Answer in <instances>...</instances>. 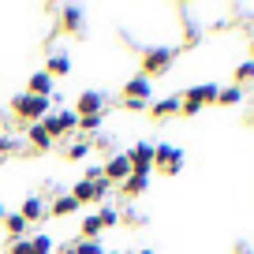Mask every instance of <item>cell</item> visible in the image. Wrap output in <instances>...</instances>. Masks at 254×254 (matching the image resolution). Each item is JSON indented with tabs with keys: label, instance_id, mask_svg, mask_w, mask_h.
Here are the masks:
<instances>
[{
	"label": "cell",
	"instance_id": "obj_4",
	"mask_svg": "<svg viewBox=\"0 0 254 254\" xmlns=\"http://www.w3.org/2000/svg\"><path fill=\"white\" fill-rule=\"evenodd\" d=\"M41 127H45V135L56 142V138L75 135V127H79V116H75L71 109H56V112H49V116L41 120Z\"/></svg>",
	"mask_w": 254,
	"mask_h": 254
},
{
	"label": "cell",
	"instance_id": "obj_19",
	"mask_svg": "<svg viewBox=\"0 0 254 254\" xmlns=\"http://www.w3.org/2000/svg\"><path fill=\"white\" fill-rule=\"evenodd\" d=\"M232 86H254V60H239L236 67H232Z\"/></svg>",
	"mask_w": 254,
	"mask_h": 254
},
{
	"label": "cell",
	"instance_id": "obj_21",
	"mask_svg": "<svg viewBox=\"0 0 254 254\" xmlns=\"http://www.w3.org/2000/svg\"><path fill=\"white\" fill-rule=\"evenodd\" d=\"M90 153H94V150H90V138H82V135L64 146V157H67V161H86Z\"/></svg>",
	"mask_w": 254,
	"mask_h": 254
},
{
	"label": "cell",
	"instance_id": "obj_5",
	"mask_svg": "<svg viewBox=\"0 0 254 254\" xmlns=\"http://www.w3.org/2000/svg\"><path fill=\"white\" fill-rule=\"evenodd\" d=\"M127 165H131V176H153V142L150 138H138L127 150Z\"/></svg>",
	"mask_w": 254,
	"mask_h": 254
},
{
	"label": "cell",
	"instance_id": "obj_2",
	"mask_svg": "<svg viewBox=\"0 0 254 254\" xmlns=\"http://www.w3.org/2000/svg\"><path fill=\"white\" fill-rule=\"evenodd\" d=\"M176 56H180V49L172 45H150L142 49V56H138V75L142 79H161V75H168V67L176 64Z\"/></svg>",
	"mask_w": 254,
	"mask_h": 254
},
{
	"label": "cell",
	"instance_id": "obj_34",
	"mask_svg": "<svg viewBox=\"0 0 254 254\" xmlns=\"http://www.w3.org/2000/svg\"><path fill=\"white\" fill-rule=\"evenodd\" d=\"M56 254H79V251H75V243H67V247H60Z\"/></svg>",
	"mask_w": 254,
	"mask_h": 254
},
{
	"label": "cell",
	"instance_id": "obj_28",
	"mask_svg": "<svg viewBox=\"0 0 254 254\" xmlns=\"http://www.w3.org/2000/svg\"><path fill=\"white\" fill-rule=\"evenodd\" d=\"M75 251L79 254H105V247H101V239H90V243L86 239H75Z\"/></svg>",
	"mask_w": 254,
	"mask_h": 254
},
{
	"label": "cell",
	"instance_id": "obj_1",
	"mask_svg": "<svg viewBox=\"0 0 254 254\" xmlns=\"http://www.w3.org/2000/svg\"><path fill=\"white\" fill-rule=\"evenodd\" d=\"M8 109H11V120H15L19 127H34V124H41V120L49 116V97H34V94H15L8 101Z\"/></svg>",
	"mask_w": 254,
	"mask_h": 254
},
{
	"label": "cell",
	"instance_id": "obj_3",
	"mask_svg": "<svg viewBox=\"0 0 254 254\" xmlns=\"http://www.w3.org/2000/svg\"><path fill=\"white\" fill-rule=\"evenodd\" d=\"M153 172L180 176L183 172V150L172 146V142H153Z\"/></svg>",
	"mask_w": 254,
	"mask_h": 254
},
{
	"label": "cell",
	"instance_id": "obj_37",
	"mask_svg": "<svg viewBox=\"0 0 254 254\" xmlns=\"http://www.w3.org/2000/svg\"><path fill=\"white\" fill-rule=\"evenodd\" d=\"M4 217H8V209H4V202H0V221H4Z\"/></svg>",
	"mask_w": 254,
	"mask_h": 254
},
{
	"label": "cell",
	"instance_id": "obj_17",
	"mask_svg": "<svg viewBox=\"0 0 254 254\" xmlns=\"http://www.w3.org/2000/svg\"><path fill=\"white\" fill-rule=\"evenodd\" d=\"M146 190H150V176H127V180L120 183V194H124V198H138Z\"/></svg>",
	"mask_w": 254,
	"mask_h": 254
},
{
	"label": "cell",
	"instance_id": "obj_18",
	"mask_svg": "<svg viewBox=\"0 0 254 254\" xmlns=\"http://www.w3.org/2000/svg\"><path fill=\"white\" fill-rule=\"evenodd\" d=\"M67 194H71L79 206H94V202H97V190H94V183H90V180H75V187L67 190Z\"/></svg>",
	"mask_w": 254,
	"mask_h": 254
},
{
	"label": "cell",
	"instance_id": "obj_31",
	"mask_svg": "<svg viewBox=\"0 0 254 254\" xmlns=\"http://www.w3.org/2000/svg\"><path fill=\"white\" fill-rule=\"evenodd\" d=\"M94 190H97V202H105V198L112 194V183H109V180H97V183H94Z\"/></svg>",
	"mask_w": 254,
	"mask_h": 254
},
{
	"label": "cell",
	"instance_id": "obj_9",
	"mask_svg": "<svg viewBox=\"0 0 254 254\" xmlns=\"http://www.w3.org/2000/svg\"><path fill=\"white\" fill-rule=\"evenodd\" d=\"M150 94H153V82L142 79V75H135V79H127L124 90H120V101H146L150 105Z\"/></svg>",
	"mask_w": 254,
	"mask_h": 254
},
{
	"label": "cell",
	"instance_id": "obj_38",
	"mask_svg": "<svg viewBox=\"0 0 254 254\" xmlns=\"http://www.w3.org/2000/svg\"><path fill=\"white\" fill-rule=\"evenodd\" d=\"M135 254H153V251H135Z\"/></svg>",
	"mask_w": 254,
	"mask_h": 254
},
{
	"label": "cell",
	"instance_id": "obj_20",
	"mask_svg": "<svg viewBox=\"0 0 254 254\" xmlns=\"http://www.w3.org/2000/svg\"><path fill=\"white\" fill-rule=\"evenodd\" d=\"M236 105H243V90H239V86L228 82V86L217 90V105H213V109H236Z\"/></svg>",
	"mask_w": 254,
	"mask_h": 254
},
{
	"label": "cell",
	"instance_id": "obj_6",
	"mask_svg": "<svg viewBox=\"0 0 254 254\" xmlns=\"http://www.w3.org/2000/svg\"><path fill=\"white\" fill-rule=\"evenodd\" d=\"M60 34H67V38H82V34H86V11L75 8V4L60 8Z\"/></svg>",
	"mask_w": 254,
	"mask_h": 254
},
{
	"label": "cell",
	"instance_id": "obj_30",
	"mask_svg": "<svg viewBox=\"0 0 254 254\" xmlns=\"http://www.w3.org/2000/svg\"><path fill=\"white\" fill-rule=\"evenodd\" d=\"M90 150H97V153H109V150H112V138L101 131V135H94V138H90Z\"/></svg>",
	"mask_w": 254,
	"mask_h": 254
},
{
	"label": "cell",
	"instance_id": "obj_25",
	"mask_svg": "<svg viewBox=\"0 0 254 254\" xmlns=\"http://www.w3.org/2000/svg\"><path fill=\"white\" fill-rule=\"evenodd\" d=\"M30 243H34V254H56V243H53L49 232H34Z\"/></svg>",
	"mask_w": 254,
	"mask_h": 254
},
{
	"label": "cell",
	"instance_id": "obj_22",
	"mask_svg": "<svg viewBox=\"0 0 254 254\" xmlns=\"http://www.w3.org/2000/svg\"><path fill=\"white\" fill-rule=\"evenodd\" d=\"M0 224H4V232H8V239H26V228H30V224H26V221H23V217H19V213H8V217H4V221H0Z\"/></svg>",
	"mask_w": 254,
	"mask_h": 254
},
{
	"label": "cell",
	"instance_id": "obj_16",
	"mask_svg": "<svg viewBox=\"0 0 254 254\" xmlns=\"http://www.w3.org/2000/svg\"><path fill=\"white\" fill-rule=\"evenodd\" d=\"M26 146H30L34 153H49V150H53V138L45 135V127H41V124H34V127H26Z\"/></svg>",
	"mask_w": 254,
	"mask_h": 254
},
{
	"label": "cell",
	"instance_id": "obj_7",
	"mask_svg": "<svg viewBox=\"0 0 254 254\" xmlns=\"http://www.w3.org/2000/svg\"><path fill=\"white\" fill-rule=\"evenodd\" d=\"M101 176L112 183V187H120V183L131 176V165H127V153H109V157L101 161Z\"/></svg>",
	"mask_w": 254,
	"mask_h": 254
},
{
	"label": "cell",
	"instance_id": "obj_11",
	"mask_svg": "<svg viewBox=\"0 0 254 254\" xmlns=\"http://www.w3.org/2000/svg\"><path fill=\"white\" fill-rule=\"evenodd\" d=\"M45 75L49 79H64V75H71V56L64 53V49H56V53H49L45 56Z\"/></svg>",
	"mask_w": 254,
	"mask_h": 254
},
{
	"label": "cell",
	"instance_id": "obj_27",
	"mask_svg": "<svg viewBox=\"0 0 254 254\" xmlns=\"http://www.w3.org/2000/svg\"><path fill=\"white\" fill-rule=\"evenodd\" d=\"M19 150H23V138H15V135H0V157L19 153Z\"/></svg>",
	"mask_w": 254,
	"mask_h": 254
},
{
	"label": "cell",
	"instance_id": "obj_39",
	"mask_svg": "<svg viewBox=\"0 0 254 254\" xmlns=\"http://www.w3.org/2000/svg\"><path fill=\"white\" fill-rule=\"evenodd\" d=\"M105 254H112V251H105Z\"/></svg>",
	"mask_w": 254,
	"mask_h": 254
},
{
	"label": "cell",
	"instance_id": "obj_12",
	"mask_svg": "<svg viewBox=\"0 0 254 254\" xmlns=\"http://www.w3.org/2000/svg\"><path fill=\"white\" fill-rule=\"evenodd\" d=\"M217 90H221L217 82H202V86H190L183 97H190L198 109H213V105H217Z\"/></svg>",
	"mask_w": 254,
	"mask_h": 254
},
{
	"label": "cell",
	"instance_id": "obj_32",
	"mask_svg": "<svg viewBox=\"0 0 254 254\" xmlns=\"http://www.w3.org/2000/svg\"><path fill=\"white\" fill-rule=\"evenodd\" d=\"M120 224H142V213H138V209H127V213H120Z\"/></svg>",
	"mask_w": 254,
	"mask_h": 254
},
{
	"label": "cell",
	"instance_id": "obj_10",
	"mask_svg": "<svg viewBox=\"0 0 254 254\" xmlns=\"http://www.w3.org/2000/svg\"><path fill=\"white\" fill-rule=\"evenodd\" d=\"M146 116H150L153 124H161V120H172V116H180V97H176V94H168V97H157L153 105H146Z\"/></svg>",
	"mask_w": 254,
	"mask_h": 254
},
{
	"label": "cell",
	"instance_id": "obj_23",
	"mask_svg": "<svg viewBox=\"0 0 254 254\" xmlns=\"http://www.w3.org/2000/svg\"><path fill=\"white\" fill-rule=\"evenodd\" d=\"M101 127H105V116H79V131L82 138H94V135H101Z\"/></svg>",
	"mask_w": 254,
	"mask_h": 254
},
{
	"label": "cell",
	"instance_id": "obj_29",
	"mask_svg": "<svg viewBox=\"0 0 254 254\" xmlns=\"http://www.w3.org/2000/svg\"><path fill=\"white\" fill-rule=\"evenodd\" d=\"M4 254H34V243H30V236H26V239H11V243H8V251H4Z\"/></svg>",
	"mask_w": 254,
	"mask_h": 254
},
{
	"label": "cell",
	"instance_id": "obj_36",
	"mask_svg": "<svg viewBox=\"0 0 254 254\" xmlns=\"http://www.w3.org/2000/svg\"><path fill=\"white\" fill-rule=\"evenodd\" d=\"M247 127H254V109H251V112H247Z\"/></svg>",
	"mask_w": 254,
	"mask_h": 254
},
{
	"label": "cell",
	"instance_id": "obj_33",
	"mask_svg": "<svg viewBox=\"0 0 254 254\" xmlns=\"http://www.w3.org/2000/svg\"><path fill=\"white\" fill-rule=\"evenodd\" d=\"M124 112H146V101H120Z\"/></svg>",
	"mask_w": 254,
	"mask_h": 254
},
{
	"label": "cell",
	"instance_id": "obj_24",
	"mask_svg": "<svg viewBox=\"0 0 254 254\" xmlns=\"http://www.w3.org/2000/svg\"><path fill=\"white\" fill-rule=\"evenodd\" d=\"M101 221H97V213H90V217H82V224H79V239H86V243H90V239H101Z\"/></svg>",
	"mask_w": 254,
	"mask_h": 254
},
{
	"label": "cell",
	"instance_id": "obj_14",
	"mask_svg": "<svg viewBox=\"0 0 254 254\" xmlns=\"http://www.w3.org/2000/svg\"><path fill=\"white\" fill-rule=\"evenodd\" d=\"M19 217H23L26 224H38V221H45V198H38V194L23 198V206H19Z\"/></svg>",
	"mask_w": 254,
	"mask_h": 254
},
{
	"label": "cell",
	"instance_id": "obj_8",
	"mask_svg": "<svg viewBox=\"0 0 254 254\" xmlns=\"http://www.w3.org/2000/svg\"><path fill=\"white\" fill-rule=\"evenodd\" d=\"M75 116H105V94L101 90H82L75 97Z\"/></svg>",
	"mask_w": 254,
	"mask_h": 254
},
{
	"label": "cell",
	"instance_id": "obj_35",
	"mask_svg": "<svg viewBox=\"0 0 254 254\" xmlns=\"http://www.w3.org/2000/svg\"><path fill=\"white\" fill-rule=\"evenodd\" d=\"M247 53H251V56H247V60H254V38L247 41Z\"/></svg>",
	"mask_w": 254,
	"mask_h": 254
},
{
	"label": "cell",
	"instance_id": "obj_13",
	"mask_svg": "<svg viewBox=\"0 0 254 254\" xmlns=\"http://www.w3.org/2000/svg\"><path fill=\"white\" fill-rule=\"evenodd\" d=\"M71 213H79V202L71 194H60V198H53L45 206V217H56V221H64V217H71Z\"/></svg>",
	"mask_w": 254,
	"mask_h": 254
},
{
	"label": "cell",
	"instance_id": "obj_15",
	"mask_svg": "<svg viewBox=\"0 0 254 254\" xmlns=\"http://www.w3.org/2000/svg\"><path fill=\"white\" fill-rule=\"evenodd\" d=\"M53 90H56V82L49 79L45 71H34L30 79H26V94H34V97H53Z\"/></svg>",
	"mask_w": 254,
	"mask_h": 254
},
{
	"label": "cell",
	"instance_id": "obj_26",
	"mask_svg": "<svg viewBox=\"0 0 254 254\" xmlns=\"http://www.w3.org/2000/svg\"><path fill=\"white\" fill-rule=\"evenodd\" d=\"M97 221H101V228H116V224H120V209L101 206V209H97Z\"/></svg>",
	"mask_w": 254,
	"mask_h": 254
}]
</instances>
